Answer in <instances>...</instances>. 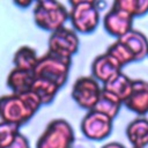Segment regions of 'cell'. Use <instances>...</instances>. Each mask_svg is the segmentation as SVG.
<instances>
[{
    "mask_svg": "<svg viewBox=\"0 0 148 148\" xmlns=\"http://www.w3.org/2000/svg\"><path fill=\"white\" fill-rule=\"evenodd\" d=\"M132 148H134V147H132Z\"/></svg>",
    "mask_w": 148,
    "mask_h": 148,
    "instance_id": "cell-25",
    "label": "cell"
},
{
    "mask_svg": "<svg viewBox=\"0 0 148 148\" xmlns=\"http://www.w3.org/2000/svg\"><path fill=\"white\" fill-rule=\"evenodd\" d=\"M32 15L36 25L50 32L65 27V23L68 20L67 8L56 0L37 1L35 3Z\"/></svg>",
    "mask_w": 148,
    "mask_h": 148,
    "instance_id": "cell-2",
    "label": "cell"
},
{
    "mask_svg": "<svg viewBox=\"0 0 148 148\" xmlns=\"http://www.w3.org/2000/svg\"><path fill=\"white\" fill-rule=\"evenodd\" d=\"M34 80L35 75L32 72L14 67L7 76V86L13 91V94H24L30 91Z\"/></svg>",
    "mask_w": 148,
    "mask_h": 148,
    "instance_id": "cell-14",
    "label": "cell"
},
{
    "mask_svg": "<svg viewBox=\"0 0 148 148\" xmlns=\"http://www.w3.org/2000/svg\"><path fill=\"white\" fill-rule=\"evenodd\" d=\"M121 68L123 66L106 52L97 56L91 62L92 77L98 82H102V84L106 83L116 75L121 73Z\"/></svg>",
    "mask_w": 148,
    "mask_h": 148,
    "instance_id": "cell-10",
    "label": "cell"
},
{
    "mask_svg": "<svg viewBox=\"0 0 148 148\" xmlns=\"http://www.w3.org/2000/svg\"><path fill=\"white\" fill-rule=\"evenodd\" d=\"M118 39L130 49L135 61L142 60L148 56V39L141 31L132 29L130 32Z\"/></svg>",
    "mask_w": 148,
    "mask_h": 148,
    "instance_id": "cell-12",
    "label": "cell"
},
{
    "mask_svg": "<svg viewBox=\"0 0 148 148\" xmlns=\"http://www.w3.org/2000/svg\"><path fill=\"white\" fill-rule=\"evenodd\" d=\"M147 57H148V56H147Z\"/></svg>",
    "mask_w": 148,
    "mask_h": 148,
    "instance_id": "cell-26",
    "label": "cell"
},
{
    "mask_svg": "<svg viewBox=\"0 0 148 148\" xmlns=\"http://www.w3.org/2000/svg\"><path fill=\"white\" fill-rule=\"evenodd\" d=\"M121 105H123V102L118 97H116L114 95H112L111 92H109L102 88L99 97H98L92 110L101 112L111 119H114L117 117V114L119 113Z\"/></svg>",
    "mask_w": 148,
    "mask_h": 148,
    "instance_id": "cell-16",
    "label": "cell"
},
{
    "mask_svg": "<svg viewBox=\"0 0 148 148\" xmlns=\"http://www.w3.org/2000/svg\"><path fill=\"white\" fill-rule=\"evenodd\" d=\"M112 6L126 12L133 18L148 13V0H116Z\"/></svg>",
    "mask_w": 148,
    "mask_h": 148,
    "instance_id": "cell-19",
    "label": "cell"
},
{
    "mask_svg": "<svg viewBox=\"0 0 148 148\" xmlns=\"http://www.w3.org/2000/svg\"><path fill=\"white\" fill-rule=\"evenodd\" d=\"M126 136L134 148L148 146V119L136 118L126 127Z\"/></svg>",
    "mask_w": 148,
    "mask_h": 148,
    "instance_id": "cell-13",
    "label": "cell"
},
{
    "mask_svg": "<svg viewBox=\"0 0 148 148\" xmlns=\"http://www.w3.org/2000/svg\"><path fill=\"white\" fill-rule=\"evenodd\" d=\"M71 64L72 59L62 58L46 52L44 56L38 58L32 73L35 77L51 81L59 88H61L68 80Z\"/></svg>",
    "mask_w": 148,
    "mask_h": 148,
    "instance_id": "cell-3",
    "label": "cell"
},
{
    "mask_svg": "<svg viewBox=\"0 0 148 148\" xmlns=\"http://www.w3.org/2000/svg\"><path fill=\"white\" fill-rule=\"evenodd\" d=\"M102 148H126V147L119 142H109V143L104 145Z\"/></svg>",
    "mask_w": 148,
    "mask_h": 148,
    "instance_id": "cell-24",
    "label": "cell"
},
{
    "mask_svg": "<svg viewBox=\"0 0 148 148\" xmlns=\"http://www.w3.org/2000/svg\"><path fill=\"white\" fill-rule=\"evenodd\" d=\"M59 89L60 88L51 81L35 77L30 91L38 97L42 105H46V104H50L56 98Z\"/></svg>",
    "mask_w": 148,
    "mask_h": 148,
    "instance_id": "cell-17",
    "label": "cell"
},
{
    "mask_svg": "<svg viewBox=\"0 0 148 148\" xmlns=\"http://www.w3.org/2000/svg\"><path fill=\"white\" fill-rule=\"evenodd\" d=\"M18 128L20 126L15 124L0 121V148H6L13 142V140L20 133Z\"/></svg>",
    "mask_w": 148,
    "mask_h": 148,
    "instance_id": "cell-21",
    "label": "cell"
},
{
    "mask_svg": "<svg viewBox=\"0 0 148 148\" xmlns=\"http://www.w3.org/2000/svg\"><path fill=\"white\" fill-rule=\"evenodd\" d=\"M42 106L38 97L31 92L0 96V119L21 126L29 121Z\"/></svg>",
    "mask_w": 148,
    "mask_h": 148,
    "instance_id": "cell-1",
    "label": "cell"
},
{
    "mask_svg": "<svg viewBox=\"0 0 148 148\" xmlns=\"http://www.w3.org/2000/svg\"><path fill=\"white\" fill-rule=\"evenodd\" d=\"M124 104L130 111L139 116L148 113V82L141 79L133 80L131 94Z\"/></svg>",
    "mask_w": 148,
    "mask_h": 148,
    "instance_id": "cell-11",
    "label": "cell"
},
{
    "mask_svg": "<svg viewBox=\"0 0 148 148\" xmlns=\"http://www.w3.org/2000/svg\"><path fill=\"white\" fill-rule=\"evenodd\" d=\"M80 127L82 134L87 139L101 141L106 139L111 134L113 127V119L101 112L90 110L82 118Z\"/></svg>",
    "mask_w": 148,
    "mask_h": 148,
    "instance_id": "cell-7",
    "label": "cell"
},
{
    "mask_svg": "<svg viewBox=\"0 0 148 148\" xmlns=\"http://www.w3.org/2000/svg\"><path fill=\"white\" fill-rule=\"evenodd\" d=\"M75 134L71 124L65 119L51 120L36 142V148H72Z\"/></svg>",
    "mask_w": 148,
    "mask_h": 148,
    "instance_id": "cell-5",
    "label": "cell"
},
{
    "mask_svg": "<svg viewBox=\"0 0 148 148\" xmlns=\"http://www.w3.org/2000/svg\"><path fill=\"white\" fill-rule=\"evenodd\" d=\"M132 86H133V80L130 79L127 75H125L121 72L118 75H116L113 79H111L110 81L104 83L102 86V88L104 90L111 92L116 97H118L124 104V102L126 101V98L131 94Z\"/></svg>",
    "mask_w": 148,
    "mask_h": 148,
    "instance_id": "cell-15",
    "label": "cell"
},
{
    "mask_svg": "<svg viewBox=\"0 0 148 148\" xmlns=\"http://www.w3.org/2000/svg\"><path fill=\"white\" fill-rule=\"evenodd\" d=\"M79 45L80 40L77 34L69 28L62 27L51 32L47 40V52L62 58L72 59V57L77 52Z\"/></svg>",
    "mask_w": 148,
    "mask_h": 148,
    "instance_id": "cell-6",
    "label": "cell"
},
{
    "mask_svg": "<svg viewBox=\"0 0 148 148\" xmlns=\"http://www.w3.org/2000/svg\"><path fill=\"white\" fill-rule=\"evenodd\" d=\"M106 53L110 54L111 57H113L123 67L125 65H128L130 62L135 61L134 56L132 54L130 49L119 39H116L111 45H109Z\"/></svg>",
    "mask_w": 148,
    "mask_h": 148,
    "instance_id": "cell-20",
    "label": "cell"
},
{
    "mask_svg": "<svg viewBox=\"0 0 148 148\" xmlns=\"http://www.w3.org/2000/svg\"><path fill=\"white\" fill-rule=\"evenodd\" d=\"M38 56L36 53V51L27 45L20 46L13 57V62H14V67L18 68V69H23V71H30L32 72L37 61H38Z\"/></svg>",
    "mask_w": 148,
    "mask_h": 148,
    "instance_id": "cell-18",
    "label": "cell"
},
{
    "mask_svg": "<svg viewBox=\"0 0 148 148\" xmlns=\"http://www.w3.org/2000/svg\"><path fill=\"white\" fill-rule=\"evenodd\" d=\"M101 91L102 88L96 79L92 76H80L74 82L71 95L79 106L90 111L94 109Z\"/></svg>",
    "mask_w": 148,
    "mask_h": 148,
    "instance_id": "cell-8",
    "label": "cell"
},
{
    "mask_svg": "<svg viewBox=\"0 0 148 148\" xmlns=\"http://www.w3.org/2000/svg\"><path fill=\"white\" fill-rule=\"evenodd\" d=\"M14 3H15L16 6L21 7V8H27V7H29V6L32 3V1H31V0H15Z\"/></svg>",
    "mask_w": 148,
    "mask_h": 148,
    "instance_id": "cell-23",
    "label": "cell"
},
{
    "mask_svg": "<svg viewBox=\"0 0 148 148\" xmlns=\"http://www.w3.org/2000/svg\"><path fill=\"white\" fill-rule=\"evenodd\" d=\"M68 18L75 32L90 34L99 24V9L92 0H71Z\"/></svg>",
    "mask_w": 148,
    "mask_h": 148,
    "instance_id": "cell-4",
    "label": "cell"
},
{
    "mask_svg": "<svg viewBox=\"0 0 148 148\" xmlns=\"http://www.w3.org/2000/svg\"><path fill=\"white\" fill-rule=\"evenodd\" d=\"M6 148H30V145H29L28 139L23 134L18 133L16 135V138L13 140V142L9 146H7Z\"/></svg>",
    "mask_w": 148,
    "mask_h": 148,
    "instance_id": "cell-22",
    "label": "cell"
},
{
    "mask_svg": "<svg viewBox=\"0 0 148 148\" xmlns=\"http://www.w3.org/2000/svg\"><path fill=\"white\" fill-rule=\"evenodd\" d=\"M133 17L126 12L111 6L103 17V27L105 31L117 39L130 32L133 28Z\"/></svg>",
    "mask_w": 148,
    "mask_h": 148,
    "instance_id": "cell-9",
    "label": "cell"
}]
</instances>
